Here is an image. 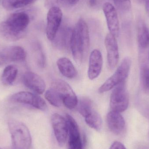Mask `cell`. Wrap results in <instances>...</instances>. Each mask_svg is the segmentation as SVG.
I'll list each match as a JSON object with an SVG mask.
<instances>
[{"mask_svg":"<svg viewBox=\"0 0 149 149\" xmlns=\"http://www.w3.org/2000/svg\"><path fill=\"white\" fill-rule=\"evenodd\" d=\"M24 33L14 31L7 25L5 22L0 23V36L8 41H17L23 37Z\"/></svg>","mask_w":149,"mask_h":149,"instance_id":"44dd1931","label":"cell"},{"mask_svg":"<svg viewBox=\"0 0 149 149\" xmlns=\"http://www.w3.org/2000/svg\"><path fill=\"white\" fill-rule=\"evenodd\" d=\"M138 3H142L144 2H146V1L148 0H135Z\"/></svg>","mask_w":149,"mask_h":149,"instance_id":"836d02e7","label":"cell"},{"mask_svg":"<svg viewBox=\"0 0 149 149\" xmlns=\"http://www.w3.org/2000/svg\"><path fill=\"white\" fill-rule=\"evenodd\" d=\"M107 122L109 129L113 134L120 135L124 131L125 121L120 113L111 110L107 115Z\"/></svg>","mask_w":149,"mask_h":149,"instance_id":"2e32d148","label":"cell"},{"mask_svg":"<svg viewBox=\"0 0 149 149\" xmlns=\"http://www.w3.org/2000/svg\"><path fill=\"white\" fill-rule=\"evenodd\" d=\"M26 56V52L21 46L7 47L0 52V66L10 62L24 61Z\"/></svg>","mask_w":149,"mask_h":149,"instance_id":"9c48e42d","label":"cell"},{"mask_svg":"<svg viewBox=\"0 0 149 149\" xmlns=\"http://www.w3.org/2000/svg\"><path fill=\"white\" fill-rule=\"evenodd\" d=\"M51 123L57 141L60 147H63L66 142L69 131L66 119L58 114H53Z\"/></svg>","mask_w":149,"mask_h":149,"instance_id":"ba28073f","label":"cell"},{"mask_svg":"<svg viewBox=\"0 0 149 149\" xmlns=\"http://www.w3.org/2000/svg\"><path fill=\"white\" fill-rule=\"evenodd\" d=\"M140 81L142 88L146 94L149 95V65L143 63L140 68Z\"/></svg>","mask_w":149,"mask_h":149,"instance_id":"cb8c5ba5","label":"cell"},{"mask_svg":"<svg viewBox=\"0 0 149 149\" xmlns=\"http://www.w3.org/2000/svg\"><path fill=\"white\" fill-rule=\"evenodd\" d=\"M105 45L109 67L110 70H113L118 64L119 60V49L116 38L109 33L105 38Z\"/></svg>","mask_w":149,"mask_h":149,"instance_id":"8fae6325","label":"cell"},{"mask_svg":"<svg viewBox=\"0 0 149 149\" xmlns=\"http://www.w3.org/2000/svg\"><path fill=\"white\" fill-rule=\"evenodd\" d=\"M102 9L110 34L116 38L118 37L120 34V28L116 9L109 2L105 3L103 4Z\"/></svg>","mask_w":149,"mask_h":149,"instance_id":"30bf717a","label":"cell"},{"mask_svg":"<svg viewBox=\"0 0 149 149\" xmlns=\"http://www.w3.org/2000/svg\"><path fill=\"white\" fill-rule=\"evenodd\" d=\"M59 93L63 104L70 109H74L78 104V99L71 87L68 83L62 79H56L52 84Z\"/></svg>","mask_w":149,"mask_h":149,"instance_id":"5b68a950","label":"cell"},{"mask_svg":"<svg viewBox=\"0 0 149 149\" xmlns=\"http://www.w3.org/2000/svg\"><path fill=\"white\" fill-rule=\"evenodd\" d=\"M63 15L60 8L53 7L49 9L47 16L46 33L47 38L50 41L54 40L59 31Z\"/></svg>","mask_w":149,"mask_h":149,"instance_id":"52a82bcc","label":"cell"},{"mask_svg":"<svg viewBox=\"0 0 149 149\" xmlns=\"http://www.w3.org/2000/svg\"><path fill=\"white\" fill-rule=\"evenodd\" d=\"M145 8L146 11L149 16V0H148L145 2Z\"/></svg>","mask_w":149,"mask_h":149,"instance_id":"d6a6232c","label":"cell"},{"mask_svg":"<svg viewBox=\"0 0 149 149\" xmlns=\"http://www.w3.org/2000/svg\"><path fill=\"white\" fill-rule=\"evenodd\" d=\"M0 149H1V148H0Z\"/></svg>","mask_w":149,"mask_h":149,"instance_id":"e575fe53","label":"cell"},{"mask_svg":"<svg viewBox=\"0 0 149 149\" xmlns=\"http://www.w3.org/2000/svg\"><path fill=\"white\" fill-rule=\"evenodd\" d=\"M33 3L31 0H3V7L7 10H13Z\"/></svg>","mask_w":149,"mask_h":149,"instance_id":"d4e9b609","label":"cell"},{"mask_svg":"<svg viewBox=\"0 0 149 149\" xmlns=\"http://www.w3.org/2000/svg\"><path fill=\"white\" fill-rule=\"evenodd\" d=\"M45 99L52 106L56 107H60L63 105L62 98L57 90L52 87L45 92Z\"/></svg>","mask_w":149,"mask_h":149,"instance_id":"603a6c76","label":"cell"},{"mask_svg":"<svg viewBox=\"0 0 149 149\" xmlns=\"http://www.w3.org/2000/svg\"><path fill=\"white\" fill-rule=\"evenodd\" d=\"M79 0H65V3L69 5L73 6L78 3Z\"/></svg>","mask_w":149,"mask_h":149,"instance_id":"4dcf8cb0","label":"cell"},{"mask_svg":"<svg viewBox=\"0 0 149 149\" xmlns=\"http://www.w3.org/2000/svg\"></svg>","mask_w":149,"mask_h":149,"instance_id":"d590c367","label":"cell"},{"mask_svg":"<svg viewBox=\"0 0 149 149\" xmlns=\"http://www.w3.org/2000/svg\"><path fill=\"white\" fill-rule=\"evenodd\" d=\"M102 63L101 52L99 50H93L89 56L88 75L90 79H95L100 75L102 70Z\"/></svg>","mask_w":149,"mask_h":149,"instance_id":"9a60e30c","label":"cell"},{"mask_svg":"<svg viewBox=\"0 0 149 149\" xmlns=\"http://www.w3.org/2000/svg\"><path fill=\"white\" fill-rule=\"evenodd\" d=\"M117 9L123 14H129L131 12L130 0H113Z\"/></svg>","mask_w":149,"mask_h":149,"instance_id":"4316f807","label":"cell"},{"mask_svg":"<svg viewBox=\"0 0 149 149\" xmlns=\"http://www.w3.org/2000/svg\"><path fill=\"white\" fill-rule=\"evenodd\" d=\"M90 47L88 28L85 20H78L73 29L71 38L70 48L73 57L78 62L86 60Z\"/></svg>","mask_w":149,"mask_h":149,"instance_id":"6da1fadb","label":"cell"},{"mask_svg":"<svg viewBox=\"0 0 149 149\" xmlns=\"http://www.w3.org/2000/svg\"><path fill=\"white\" fill-rule=\"evenodd\" d=\"M57 65L60 73L66 78L74 79L78 75L76 68L70 60L67 58H61L58 59Z\"/></svg>","mask_w":149,"mask_h":149,"instance_id":"e0dca14e","label":"cell"},{"mask_svg":"<svg viewBox=\"0 0 149 149\" xmlns=\"http://www.w3.org/2000/svg\"><path fill=\"white\" fill-rule=\"evenodd\" d=\"M93 104L92 101L89 99L86 98L81 99L78 103V111L84 117L94 108Z\"/></svg>","mask_w":149,"mask_h":149,"instance_id":"484cf974","label":"cell"},{"mask_svg":"<svg viewBox=\"0 0 149 149\" xmlns=\"http://www.w3.org/2000/svg\"><path fill=\"white\" fill-rule=\"evenodd\" d=\"M17 72V69L15 65L7 66L3 70L1 77L3 84L6 86L12 85L16 79Z\"/></svg>","mask_w":149,"mask_h":149,"instance_id":"7402d4cb","label":"cell"},{"mask_svg":"<svg viewBox=\"0 0 149 149\" xmlns=\"http://www.w3.org/2000/svg\"><path fill=\"white\" fill-rule=\"evenodd\" d=\"M129 103L128 93L125 81L114 88L111 93L110 106L113 111L121 113L127 110Z\"/></svg>","mask_w":149,"mask_h":149,"instance_id":"277c9868","label":"cell"},{"mask_svg":"<svg viewBox=\"0 0 149 149\" xmlns=\"http://www.w3.org/2000/svg\"><path fill=\"white\" fill-rule=\"evenodd\" d=\"M109 149H127V148L121 143L115 141L112 144Z\"/></svg>","mask_w":149,"mask_h":149,"instance_id":"f546056e","label":"cell"},{"mask_svg":"<svg viewBox=\"0 0 149 149\" xmlns=\"http://www.w3.org/2000/svg\"><path fill=\"white\" fill-rule=\"evenodd\" d=\"M64 3H65V0H45V6L46 8L49 9L53 7L59 8Z\"/></svg>","mask_w":149,"mask_h":149,"instance_id":"f1b7e54d","label":"cell"},{"mask_svg":"<svg viewBox=\"0 0 149 149\" xmlns=\"http://www.w3.org/2000/svg\"><path fill=\"white\" fill-rule=\"evenodd\" d=\"M35 48L38 65L41 68H44L46 65V60L42 47L38 43L35 45Z\"/></svg>","mask_w":149,"mask_h":149,"instance_id":"83f0119b","label":"cell"},{"mask_svg":"<svg viewBox=\"0 0 149 149\" xmlns=\"http://www.w3.org/2000/svg\"><path fill=\"white\" fill-rule=\"evenodd\" d=\"M5 23L10 29L18 33H25L30 22L29 15L24 12H17L11 15Z\"/></svg>","mask_w":149,"mask_h":149,"instance_id":"4fadbf2b","label":"cell"},{"mask_svg":"<svg viewBox=\"0 0 149 149\" xmlns=\"http://www.w3.org/2000/svg\"><path fill=\"white\" fill-rule=\"evenodd\" d=\"M86 124L90 127L100 131L102 126V120L94 108L84 117Z\"/></svg>","mask_w":149,"mask_h":149,"instance_id":"ffe728a7","label":"cell"},{"mask_svg":"<svg viewBox=\"0 0 149 149\" xmlns=\"http://www.w3.org/2000/svg\"><path fill=\"white\" fill-rule=\"evenodd\" d=\"M68 126V149H82V141L79 127L75 120L67 114L65 117Z\"/></svg>","mask_w":149,"mask_h":149,"instance_id":"7c38bea8","label":"cell"},{"mask_svg":"<svg viewBox=\"0 0 149 149\" xmlns=\"http://www.w3.org/2000/svg\"><path fill=\"white\" fill-rule=\"evenodd\" d=\"M97 0H89L88 3L91 7H94L96 5Z\"/></svg>","mask_w":149,"mask_h":149,"instance_id":"1f68e13d","label":"cell"},{"mask_svg":"<svg viewBox=\"0 0 149 149\" xmlns=\"http://www.w3.org/2000/svg\"><path fill=\"white\" fill-rule=\"evenodd\" d=\"M10 100L15 103L29 105L42 111H45L47 109L46 102L42 97L29 92L16 93L10 96Z\"/></svg>","mask_w":149,"mask_h":149,"instance_id":"8992f818","label":"cell"},{"mask_svg":"<svg viewBox=\"0 0 149 149\" xmlns=\"http://www.w3.org/2000/svg\"><path fill=\"white\" fill-rule=\"evenodd\" d=\"M137 41L140 49L144 50L149 45V31L146 24L142 21L137 25Z\"/></svg>","mask_w":149,"mask_h":149,"instance_id":"d6986e66","label":"cell"},{"mask_svg":"<svg viewBox=\"0 0 149 149\" xmlns=\"http://www.w3.org/2000/svg\"><path fill=\"white\" fill-rule=\"evenodd\" d=\"M22 79L24 85L36 93L42 94L45 91V82L38 74L28 72L24 74Z\"/></svg>","mask_w":149,"mask_h":149,"instance_id":"5bb4252c","label":"cell"},{"mask_svg":"<svg viewBox=\"0 0 149 149\" xmlns=\"http://www.w3.org/2000/svg\"><path fill=\"white\" fill-rule=\"evenodd\" d=\"M8 127L15 149H29L31 137L27 126L19 121L10 119L8 122Z\"/></svg>","mask_w":149,"mask_h":149,"instance_id":"7a4b0ae2","label":"cell"},{"mask_svg":"<svg viewBox=\"0 0 149 149\" xmlns=\"http://www.w3.org/2000/svg\"><path fill=\"white\" fill-rule=\"evenodd\" d=\"M131 66V60L129 57L125 58L115 72L111 75L99 88V93L108 92L119 84L125 81L128 76Z\"/></svg>","mask_w":149,"mask_h":149,"instance_id":"3957f363","label":"cell"},{"mask_svg":"<svg viewBox=\"0 0 149 149\" xmlns=\"http://www.w3.org/2000/svg\"><path fill=\"white\" fill-rule=\"evenodd\" d=\"M72 30L69 29H63L58 32L53 40L54 44L58 49H63L70 47Z\"/></svg>","mask_w":149,"mask_h":149,"instance_id":"ac0fdd59","label":"cell"}]
</instances>
